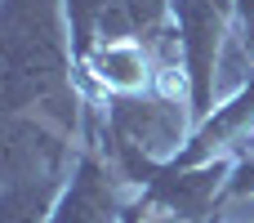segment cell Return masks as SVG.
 Segmentation results:
<instances>
[{"instance_id": "cell-9", "label": "cell", "mask_w": 254, "mask_h": 223, "mask_svg": "<svg viewBox=\"0 0 254 223\" xmlns=\"http://www.w3.org/2000/svg\"><path fill=\"white\" fill-rule=\"evenodd\" d=\"M223 197H228V201L254 197V152L237 156V165H232V174H228V183H223Z\"/></svg>"}, {"instance_id": "cell-2", "label": "cell", "mask_w": 254, "mask_h": 223, "mask_svg": "<svg viewBox=\"0 0 254 223\" xmlns=\"http://www.w3.org/2000/svg\"><path fill=\"white\" fill-rule=\"evenodd\" d=\"M107 148H134L152 161H174L179 143H188V125L192 121V103H179L170 94H107Z\"/></svg>"}, {"instance_id": "cell-7", "label": "cell", "mask_w": 254, "mask_h": 223, "mask_svg": "<svg viewBox=\"0 0 254 223\" xmlns=\"http://www.w3.org/2000/svg\"><path fill=\"white\" fill-rule=\"evenodd\" d=\"M170 18V0H112L98 27V40H143V45H161Z\"/></svg>"}, {"instance_id": "cell-6", "label": "cell", "mask_w": 254, "mask_h": 223, "mask_svg": "<svg viewBox=\"0 0 254 223\" xmlns=\"http://www.w3.org/2000/svg\"><path fill=\"white\" fill-rule=\"evenodd\" d=\"M152 45L143 40H98L89 49V58L80 63V72L94 76L98 89L107 94H143L152 80Z\"/></svg>"}, {"instance_id": "cell-3", "label": "cell", "mask_w": 254, "mask_h": 223, "mask_svg": "<svg viewBox=\"0 0 254 223\" xmlns=\"http://www.w3.org/2000/svg\"><path fill=\"white\" fill-rule=\"evenodd\" d=\"M232 13H237L232 0H170L174 40H179V58H183V76H188V103H192L196 125L214 112V67L223 54V36H228Z\"/></svg>"}, {"instance_id": "cell-11", "label": "cell", "mask_w": 254, "mask_h": 223, "mask_svg": "<svg viewBox=\"0 0 254 223\" xmlns=\"http://www.w3.org/2000/svg\"><path fill=\"white\" fill-rule=\"evenodd\" d=\"M246 152H254V143H250V148H246Z\"/></svg>"}, {"instance_id": "cell-4", "label": "cell", "mask_w": 254, "mask_h": 223, "mask_svg": "<svg viewBox=\"0 0 254 223\" xmlns=\"http://www.w3.org/2000/svg\"><path fill=\"white\" fill-rule=\"evenodd\" d=\"M232 156H219V161H205V165H161L156 174H152V183L143 188V206L152 210V206H165V210H174L179 219L188 223H201L210 219V215H219L223 206H228V197H223V183H228V174H232Z\"/></svg>"}, {"instance_id": "cell-5", "label": "cell", "mask_w": 254, "mask_h": 223, "mask_svg": "<svg viewBox=\"0 0 254 223\" xmlns=\"http://www.w3.org/2000/svg\"><path fill=\"white\" fill-rule=\"evenodd\" d=\"M121 183H125V179L116 174V165H107V161L98 156V148L89 143V148L76 156L71 183H67V192L58 197L49 223H121V215H125V206H121Z\"/></svg>"}, {"instance_id": "cell-1", "label": "cell", "mask_w": 254, "mask_h": 223, "mask_svg": "<svg viewBox=\"0 0 254 223\" xmlns=\"http://www.w3.org/2000/svg\"><path fill=\"white\" fill-rule=\"evenodd\" d=\"M4 116L36 112L67 134L80 121V98L71 89V45L58 31L54 0H4Z\"/></svg>"}, {"instance_id": "cell-10", "label": "cell", "mask_w": 254, "mask_h": 223, "mask_svg": "<svg viewBox=\"0 0 254 223\" xmlns=\"http://www.w3.org/2000/svg\"><path fill=\"white\" fill-rule=\"evenodd\" d=\"M237 4V22H241V40L246 49H254V0H232Z\"/></svg>"}, {"instance_id": "cell-8", "label": "cell", "mask_w": 254, "mask_h": 223, "mask_svg": "<svg viewBox=\"0 0 254 223\" xmlns=\"http://www.w3.org/2000/svg\"><path fill=\"white\" fill-rule=\"evenodd\" d=\"M112 0H63L67 9V22H71V58H76V72L80 63L89 58V49L98 45V27H103V13H107Z\"/></svg>"}]
</instances>
